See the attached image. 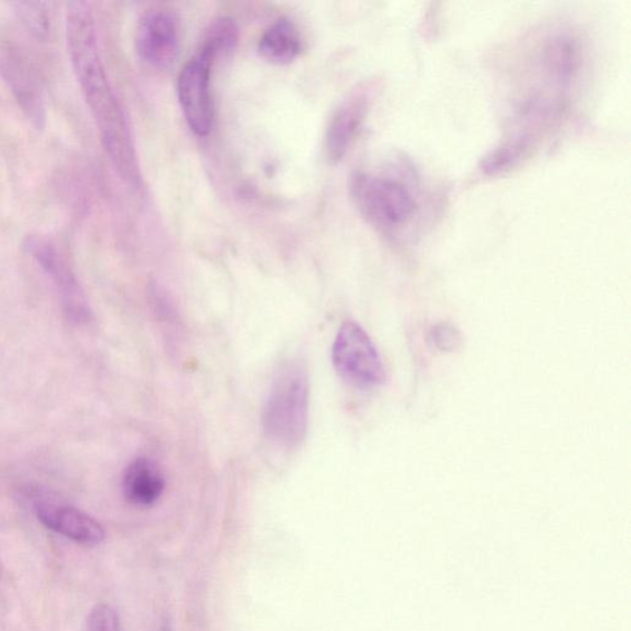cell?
<instances>
[{"label": "cell", "instance_id": "cell-1", "mask_svg": "<svg viewBox=\"0 0 631 631\" xmlns=\"http://www.w3.org/2000/svg\"><path fill=\"white\" fill-rule=\"evenodd\" d=\"M66 36L73 72L95 119L101 144L120 178L129 187H140V163L133 135L101 62L95 17L87 3L67 4Z\"/></svg>", "mask_w": 631, "mask_h": 631}, {"label": "cell", "instance_id": "cell-2", "mask_svg": "<svg viewBox=\"0 0 631 631\" xmlns=\"http://www.w3.org/2000/svg\"><path fill=\"white\" fill-rule=\"evenodd\" d=\"M310 380L299 360L284 364L274 379L262 416L268 437L284 447L300 444L308 432Z\"/></svg>", "mask_w": 631, "mask_h": 631}, {"label": "cell", "instance_id": "cell-3", "mask_svg": "<svg viewBox=\"0 0 631 631\" xmlns=\"http://www.w3.org/2000/svg\"><path fill=\"white\" fill-rule=\"evenodd\" d=\"M350 194L361 215L384 234L404 227L417 209L413 191L392 175L357 172L350 178Z\"/></svg>", "mask_w": 631, "mask_h": 631}, {"label": "cell", "instance_id": "cell-4", "mask_svg": "<svg viewBox=\"0 0 631 631\" xmlns=\"http://www.w3.org/2000/svg\"><path fill=\"white\" fill-rule=\"evenodd\" d=\"M332 361L338 375L351 386L370 389L385 383L382 357L369 334L358 323H343L332 347Z\"/></svg>", "mask_w": 631, "mask_h": 631}, {"label": "cell", "instance_id": "cell-5", "mask_svg": "<svg viewBox=\"0 0 631 631\" xmlns=\"http://www.w3.org/2000/svg\"><path fill=\"white\" fill-rule=\"evenodd\" d=\"M215 58L202 48L185 64L178 78V97L183 114L191 132L198 136L210 134L213 123L211 69Z\"/></svg>", "mask_w": 631, "mask_h": 631}, {"label": "cell", "instance_id": "cell-6", "mask_svg": "<svg viewBox=\"0 0 631 631\" xmlns=\"http://www.w3.org/2000/svg\"><path fill=\"white\" fill-rule=\"evenodd\" d=\"M24 248L58 287L63 310L69 314V318L76 322L88 321L90 310L85 293H83L76 275L73 274L59 250L50 240L40 236L27 237Z\"/></svg>", "mask_w": 631, "mask_h": 631}, {"label": "cell", "instance_id": "cell-7", "mask_svg": "<svg viewBox=\"0 0 631 631\" xmlns=\"http://www.w3.org/2000/svg\"><path fill=\"white\" fill-rule=\"evenodd\" d=\"M0 76L36 129L46 125V104L39 77L25 55L11 45L0 46Z\"/></svg>", "mask_w": 631, "mask_h": 631}, {"label": "cell", "instance_id": "cell-8", "mask_svg": "<svg viewBox=\"0 0 631 631\" xmlns=\"http://www.w3.org/2000/svg\"><path fill=\"white\" fill-rule=\"evenodd\" d=\"M138 58L156 70H169L180 53L178 18L166 11L146 14L136 32Z\"/></svg>", "mask_w": 631, "mask_h": 631}, {"label": "cell", "instance_id": "cell-9", "mask_svg": "<svg viewBox=\"0 0 631 631\" xmlns=\"http://www.w3.org/2000/svg\"><path fill=\"white\" fill-rule=\"evenodd\" d=\"M36 516L50 531L83 545H98L106 540V529L83 510L50 500L36 504Z\"/></svg>", "mask_w": 631, "mask_h": 631}, {"label": "cell", "instance_id": "cell-10", "mask_svg": "<svg viewBox=\"0 0 631 631\" xmlns=\"http://www.w3.org/2000/svg\"><path fill=\"white\" fill-rule=\"evenodd\" d=\"M369 95L361 90L350 96L333 114L324 137V151L331 163L346 157L369 109Z\"/></svg>", "mask_w": 631, "mask_h": 631}, {"label": "cell", "instance_id": "cell-11", "mask_svg": "<svg viewBox=\"0 0 631 631\" xmlns=\"http://www.w3.org/2000/svg\"><path fill=\"white\" fill-rule=\"evenodd\" d=\"M165 480L154 461L138 458L129 462L123 477V492L129 504L148 507L163 495Z\"/></svg>", "mask_w": 631, "mask_h": 631}, {"label": "cell", "instance_id": "cell-12", "mask_svg": "<svg viewBox=\"0 0 631 631\" xmlns=\"http://www.w3.org/2000/svg\"><path fill=\"white\" fill-rule=\"evenodd\" d=\"M259 53L268 62L287 64L298 58L301 51V37L298 27L289 18H280L259 40Z\"/></svg>", "mask_w": 631, "mask_h": 631}, {"label": "cell", "instance_id": "cell-13", "mask_svg": "<svg viewBox=\"0 0 631 631\" xmlns=\"http://www.w3.org/2000/svg\"><path fill=\"white\" fill-rule=\"evenodd\" d=\"M533 144L531 138L514 135L482 158L480 170L486 175H497L512 170L531 152Z\"/></svg>", "mask_w": 631, "mask_h": 631}, {"label": "cell", "instance_id": "cell-14", "mask_svg": "<svg viewBox=\"0 0 631 631\" xmlns=\"http://www.w3.org/2000/svg\"><path fill=\"white\" fill-rule=\"evenodd\" d=\"M15 13L27 30L37 39H48L51 32V17L48 3L17 2L13 4Z\"/></svg>", "mask_w": 631, "mask_h": 631}, {"label": "cell", "instance_id": "cell-15", "mask_svg": "<svg viewBox=\"0 0 631 631\" xmlns=\"http://www.w3.org/2000/svg\"><path fill=\"white\" fill-rule=\"evenodd\" d=\"M238 41V27L230 17H221L213 23L203 40L206 48L218 59L221 54H227L236 48Z\"/></svg>", "mask_w": 631, "mask_h": 631}, {"label": "cell", "instance_id": "cell-16", "mask_svg": "<svg viewBox=\"0 0 631 631\" xmlns=\"http://www.w3.org/2000/svg\"><path fill=\"white\" fill-rule=\"evenodd\" d=\"M430 345L442 352H454L461 349L463 337L459 329L453 323L435 324L429 333Z\"/></svg>", "mask_w": 631, "mask_h": 631}, {"label": "cell", "instance_id": "cell-17", "mask_svg": "<svg viewBox=\"0 0 631 631\" xmlns=\"http://www.w3.org/2000/svg\"><path fill=\"white\" fill-rule=\"evenodd\" d=\"M87 631H124L122 621L114 608L100 603L90 610Z\"/></svg>", "mask_w": 631, "mask_h": 631}]
</instances>
